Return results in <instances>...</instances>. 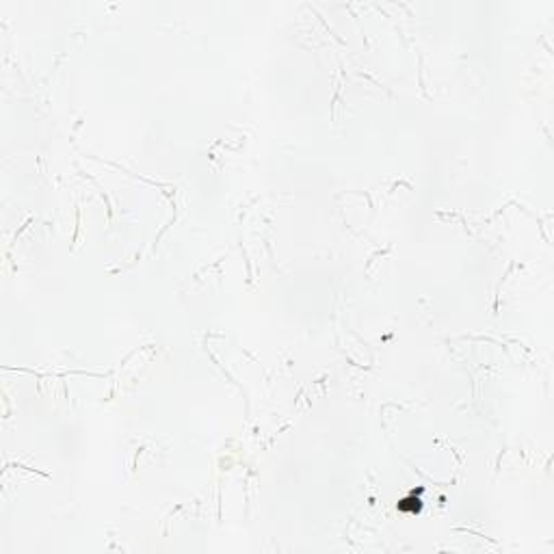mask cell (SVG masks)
I'll list each match as a JSON object with an SVG mask.
<instances>
[{
	"instance_id": "cell-1",
	"label": "cell",
	"mask_w": 554,
	"mask_h": 554,
	"mask_svg": "<svg viewBox=\"0 0 554 554\" xmlns=\"http://www.w3.org/2000/svg\"><path fill=\"white\" fill-rule=\"evenodd\" d=\"M420 494H422V489H416V491H412V496L409 498H405V500H401V505H399V509L401 511H418L420 509Z\"/></svg>"
}]
</instances>
